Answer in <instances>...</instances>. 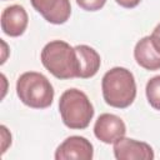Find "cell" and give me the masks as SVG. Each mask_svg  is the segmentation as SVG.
<instances>
[{"label": "cell", "mask_w": 160, "mask_h": 160, "mask_svg": "<svg viewBox=\"0 0 160 160\" xmlns=\"http://www.w3.org/2000/svg\"><path fill=\"white\" fill-rule=\"evenodd\" d=\"M41 62L58 79L79 78L80 65L76 50L66 41L52 40L48 42L41 50Z\"/></svg>", "instance_id": "obj_1"}, {"label": "cell", "mask_w": 160, "mask_h": 160, "mask_svg": "<svg viewBox=\"0 0 160 160\" xmlns=\"http://www.w3.org/2000/svg\"><path fill=\"white\" fill-rule=\"evenodd\" d=\"M102 98L112 108L125 109L136 96V82L130 70L116 66L105 72L101 81Z\"/></svg>", "instance_id": "obj_2"}, {"label": "cell", "mask_w": 160, "mask_h": 160, "mask_svg": "<svg viewBox=\"0 0 160 160\" xmlns=\"http://www.w3.org/2000/svg\"><path fill=\"white\" fill-rule=\"evenodd\" d=\"M62 122L69 129H86L94 118V106L88 95L78 89L65 90L59 100Z\"/></svg>", "instance_id": "obj_3"}, {"label": "cell", "mask_w": 160, "mask_h": 160, "mask_svg": "<svg viewBox=\"0 0 160 160\" xmlns=\"http://www.w3.org/2000/svg\"><path fill=\"white\" fill-rule=\"evenodd\" d=\"M19 99L32 109H46L52 104L54 88L48 78L36 71L21 74L16 81Z\"/></svg>", "instance_id": "obj_4"}, {"label": "cell", "mask_w": 160, "mask_h": 160, "mask_svg": "<svg viewBox=\"0 0 160 160\" xmlns=\"http://www.w3.org/2000/svg\"><path fill=\"white\" fill-rule=\"evenodd\" d=\"M92 156V144L86 138L78 135L65 139L55 151L56 160H91Z\"/></svg>", "instance_id": "obj_5"}, {"label": "cell", "mask_w": 160, "mask_h": 160, "mask_svg": "<svg viewBox=\"0 0 160 160\" xmlns=\"http://www.w3.org/2000/svg\"><path fill=\"white\" fill-rule=\"evenodd\" d=\"M136 62L150 71L160 69V39L155 35H148L140 39L134 49Z\"/></svg>", "instance_id": "obj_6"}, {"label": "cell", "mask_w": 160, "mask_h": 160, "mask_svg": "<svg viewBox=\"0 0 160 160\" xmlns=\"http://www.w3.org/2000/svg\"><path fill=\"white\" fill-rule=\"evenodd\" d=\"M94 134L95 136L105 142V144H114L126 134L125 122L114 114H101L94 125Z\"/></svg>", "instance_id": "obj_7"}, {"label": "cell", "mask_w": 160, "mask_h": 160, "mask_svg": "<svg viewBox=\"0 0 160 160\" xmlns=\"http://www.w3.org/2000/svg\"><path fill=\"white\" fill-rule=\"evenodd\" d=\"M114 155L118 160H152V148L144 142L122 136L114 142Z\"/></svg>", "instance_id": "obj_8"}, {"label": "cell", "mask_w": 160, "mask_h": 160, "mask_svg": "<svg viewBox=\"0 0 160 160\" xmlns=\"http://www.w3.org/2000/svg\"><path fill=\"white\" fill-rule=\"evenodd\" d=\"M32 8L41 16L55 25L64 24L71 14L70 0H30Z\"/></svg>", "instance_id": "obj_9"}, {"label": "cell", "mask_w": 160, "mask_h": 160, "mask_svg": "<svg viewBox=\"0 0 160 160\" xmlns=\"http://www.w3.org/2000/svg\"><path fill=\"white\" fill-rule=\"evenodd\" d=\"M28 22V12L21 5H10L1 14V30L12 38L22 35Z\"/></svg>", "instance_id": "obj_10"}, {"label": "cell", "mask_w": 160, "mask_h": 160, "mask_svg": "<svg viewBox=\"0 0 160 160\" xmlns=\"http://www.w3.org/2000/svg\"><path fill=\"white\" fill-rule=\"evenodd\" d=\"M78 58H79V65H80V79H89L92 78L100 69L101 59L96 50L88 45H78L75 46Z\"/></svg>", "instance_id": "obj_11"}, {"label": "cell", "mask_w": 160, "mask_h": 160, "mask_svg": "<svg viewBox=\"0 0 160 160\" xmlns=\"http://www.w3.org/2000/svg\"><path fill=\"white\" fill-rule=\"evenodd\" d=\"M145 92L149 104L155 110H160V75H156L148 81Z\"/></svg>", "instance_id": "obj_12"}, {"label": "cell", "mask_w": 160, "mask_h": 160, "mask_svg": "<svg viewBox=\"0 0 160 160\" xmlns=\"http://www.w3.org/2000/svg\"><path fill=\"white\" fill-rule=\"evenodd\" d=\"M76 2L81 9L86 11H96L105 5L106 0H76Z\"/></svg>", "instance_id": "obj_13"}, {"label": "cell", "mask_w": 160, "mask_h": 160, "mask_svg": "<svg viewBox=\"0 0 160 160\" xmlns=\"http://www.w3.org/2000/svg\"><path fill=\"white\" fill-rule=\"evenodd\" d=\"M0 130H1V150H2V152H5V150L8 149V146L11 144V134L8 131V129H6V126H4V125H1L0 126Z\"/></svg>", "instance_id": "obj_14"}, {"label": "cell", "mask_w": 160, "mask_h": 160, "mask_svg": "<svg viewBox=\"0 0 160 160\" xmlns=\"http://www.w3.org/2000/svg\"><path fill=\"white\" fill-rule=\"evenodd\" d=\"M120 6L126 8V9H132L140 4L141 0H115Z\"/></svg>", "instance_id": "obj_15"}, {"label": "cell", "mask_w": 160, "mask_h": 160, "mask_svg": "<svg viewBox=\"0 0 160 160\" xmlns=\"http://www.w3.org/2000/svg\"><path fill=\"white\" fill-rule=\"evenodd\" d=\"M152 35H155L156 38H159L160 39V24L159 25H156V28L154 29V31H152Z\"/></svg>", "instance_id": "obj_16"}]
</instances>
